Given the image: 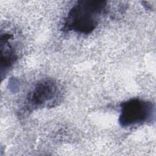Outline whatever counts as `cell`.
<instances>
[{"instance_id":"cell-1","label":"cell","mask_w":156,"mask_h":156,"mask_svg":"<svg viewBox=\"0 0 156 156\" xmlns=\"http://www.w3.org/2000/svg\"><path fill=\"white\" fill-rule=\"evenodd\" d=\"M106 1H79L68 12L63 24L64 32L74 31L81 34L92 32L105 13Z\"/></svg>"},{"instance_id":"cell-2","label":"cell","mask_w":156,"mask_h":156,"mask_svg":"<svg viewBox=\"0 0 156 156\" xmlns=\"http://www.w3.org/2000/svg\"><path fill=\"white\" fill-rule=\"evenodd\" d=\"M62 97L58 83L51 79H44L37 82L27 93L25 101V110L27 112L55 106Z\"/></svg>"},{"instance_id":"cell-3","label":"cell","mask_w":156,"mask_h":156,"mask_svg":"<svg viewBox=\"0 0 156 156\" xmlns=\"http://www.w3.org/2000/svg\"><path fill=\"white\" fill-rule=\"evenodd\" d=\"M120 108L118 121L122 127L144 124L155 118V105L149 101L132 98L122 102Z\"/></svg>"},{"instance_id":"cell-4","label":"cell","mask_w":156,"mask_h":156,"mask_svg":"<svg viewBox=\"0 0 156 156\" xmlns=\"http://www.w3.org/2000/svg\"><path fill=\"white\" fill-rule=\"evenodd\" d=\"M13 35L9 32H5L1 34V73L2 78L18 58L15 48L13 45Z\"/></svg>"}]
</instances>
